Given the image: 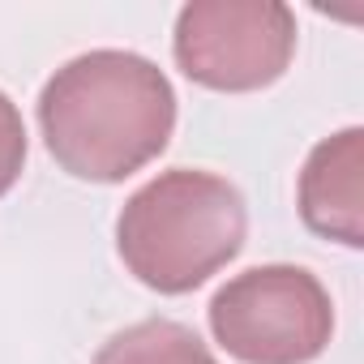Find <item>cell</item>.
<instances>
[{"label":"cell","mask_w":364,"mask_h":364,"mask_svg":"<svg viewBox=\"0 0 364 364\" xmlns=\"http://www.w3.org/2000/svg\"><path fill=\"white\" fill-rule=\"evenodd\" d=\"M300 219L321 240L347 249L364 245V129L351 124L334 137H321L300 171Z\"/></svg>","instance_id":"5"},{"label":"cell","mask_w":364,"mask_h":364,"mask_svg":"<svg viewBox=\"0 0 364 364\" xmlns=\"http://www.w3.org/2000/svg\"><path fill=\"white\" fill-rule=\"evenodd\" d=\"M249 236V210L232 180L198 167L159 171L120 219L116 249L124 270L163 296H185L219 274Z\"/></svg>","instance_id":"2"},{"label":"cell","mask_w":364,"mask_h":364,"mask_svg":"<svg viewBox=\"0 0 364 364\" xmlns=\"http://www.w3.org/2000/svg\"><path fill=\"white\" fill-rule=\"evenodd\" d=\"M171 52L206 90H266L296 56V14L279 0H193L176 14Z\"/></svg>","instance_id":"4"},{"label":"cell","mask_w":364,"mask_h":364,"mask_svg":"<svg viewBox=\"0 0 364 364\" xmlns=\"http://www.w3.org/2000/svg\"><path fill=\"white\" fill-rule=\"evenodd\" d=\"M206 313L215 343L240 364H309L334 334L330 291L313 270L287 262L228 279Z\"/></svg>","instance_id":"3"},{"label":"cell","mask_w":364,"mask_h":364,"mask_svg":"<svg viewBox=\"0 0 364 364\" xmlns=\"http://www.w3.org/2000/svg\"><path fill=\"white\" fill-rule=\"evenodd\" d=\"M26 167V124L18 103L0 90V198H5Z\"/></svg>","instance_id":"7"},{"label":"cell","mask_w":364,"mask_h":364,"mask_svg":"<svg viewBox=\"0 0 364 364\" xmlns=\"http://www.w3.org/2000/svg\"><path fill=\"white\" fill-rule=\"evenodd\" d=\"M39 129L60 171L90 185H120L167 150L176 90L154 60L95 48L48 77L39 95Z\"/></svg>","instance_id":"1"},{"label":"cell","mask_w":364,"mask_h":364,"mask_svg":"<svg viewBox=\"0 0 364 364\" xmlns=\"http://www.w3.org/2000/svg\"><path fill=\"white\" fill-rule=\"evenodd\" d=\"M90 364H219V360L185 321L146 317L112 334Z\"/></svg>","instance_id":"6"}]
</instances>
